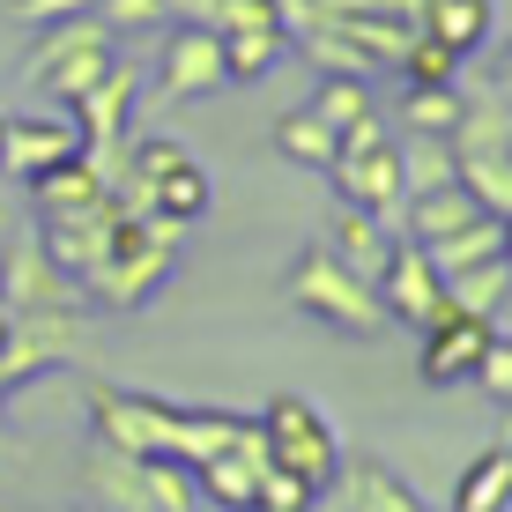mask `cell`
I'll return each mask as SVG.
<instances>
[{"label": "cell", "mask_w": 512, "mask_h": 512, "mask_svg": "<svg viewBox=\"0 0 512 512\" xmlns=\"http://www.w3.org/2000/svg\"><path fill=\"white\" fill-rule=\"evenodd\" d=\"M334 490L349 498V512H431V505H423L416 490L394 475V468H379V461H342Z\"/></svg>", "instance_id": "obj_16"}, {"label": "cell", "mask_w": 512, "mask_h": 512, "mask_svg": "<svg viewBox=\"0 0 512 512\" xmlns=\"http://www.w3.org/2000/svg\"><path fill=\"white\" fill-rule=\"evenodd\" d=\"M245 512H312V505H245Z\"/></svg>", "instance_id": "obj_29"}, {"label": "cell", "mask_w": 512, "mask_h": 512, "mask_svg": "<svg viewBox=\"0 0 512 512\" xmlns=\"http://www.w3.org/2000/svg\"><path fill=\"white\" fill-rule=\"evenodd\" d=\"M208 201H216V186H208V171L193 164V156H179L171 171H156V179L141 186V208H149V216H164V223H179V231L208 216Z\"/></svg>", "instance_id": "obj_14"}, {"label": "cell", "mask_w": 512, "mask_h": 512, "mask_svg": "<svg viewBox=\"0 0 512 512\" xmlns=\"http://www.w3.org/2000/svg\"><path fill=\"white\" fill-rule=\"evenodd\" d=\"M416 30L468 60V52H483V45H490V0H423Z\"/></svg>", "instance_id": "obj_18"}, {"label": "cell", "mask_w": 512, "mask_h": 512, "mask_svg": "<svg viewBox=\"0 0 512 512\" xmlns=\"http://www.w3.org/2000/svg\"><path fill=\"white\" fill-rule=\"evenodd\" d=\"M112 45H119V30L104 23L97 8L60 15V23H38V45H30V60H23V82H30V90H45L52 104H75L104 67L119 60Z\"/></svg>", "instance_id": "obj_4"}, {"label": "cell", "mask_w": 512, "mask_h": 512, "mask_svg": "<svg viewBox=\"0 0 512 512\" xmlns=\"http://www.w3.org/2000/svg\"><path fill=\"white\" fill-rule=\"evenodd\" d=\"M231 90V60H223V38L201 23H171V38L156 45V97L164 104H201Z\"/></svg>", "instance_id": "obj_8"}, {"label": "cell", "mask_w": 512, "mask_h": 512, "mask_svg": "<svg viewBox=\"0 0 512 512\" xmlns=\"http://www.w3.org/2000/svg\"><path fill=\"white\" fill-rule=\"evenodd\" d=\"M475 386H483L498 409H512V334H490L483 349V372H475Z\"/></svg>", "instance_id": "obj_25"}, {"label": "cell", "mask_w": 512, "mask_h": 512, "mask_svg": "<svg viewBox=\"0 0 512 512\" xmlns=\"http://www.w3.org/2000/svg\"><path fill=\"white\" fill-rule=\"evenodd\" d=\"M453 512H512V446H483L453 483Z\"/></svg>", "instance_id": "obj_17"}, {"label": "cell", "mask_w": 512, "mask_h": 512, "mask_svg": "<svg viewBox=\"0 0 512 512\" xmlns=\"http://www.w3.org/2000/svg\"><path fill=\"white\" fill-rule=\"evenodd\" d=\"M505 134H512V119H505Z\"/></svg>", "instance_id": "obj_31"}, {"label": "cell", "mask_w": 512, "mask_h": 512, "mask_svg": "<svg viewBox=\"0 0 512 512\" xmlns=\"http://www.w3.org/2000/svg\"><path fill=\"white\" fill-rule=\"evenodd\" d=\"M498 104H512V60H498Z\"/></svg>", "instance_id": "obj_28"}, {"label": "cell", "mask_w": 512, "mask_h": 512, "mask_svg": "<svg viewBox=\"0 0 512 512\" xmlns=\"http://www.w3.org/2000/svg\"><path fill=\"white\" fill-rule=\"evenodd\" d=\"M372 290H379V305H386V320L394 327H423V320H438L446 312V290H438V268L423 260V245L416 238H401L386 245V260H379V275H372Z\"/></svg>", "instance_id": "obj_11"}, {"label": "cell", "mask_w": 512, "mask_h": 512, "mask_svg": "<svg viewBox=\"0 0 512 512\" xmlns=\"http://www.w3.org/2000/svg\"><path fill=\"white\" fill-rule=\"evenodd\" d=\"M75 127H82V149L104 164V179H112V164H119V149H127V127H134V112H141V67L134 60H112L104 75L82 90L75 104Z\"/></svg>", "instance_id": "obj_7"}, {"label": "cell", "mask_w": 512, "mask_h": 512, "mask_svg": "<svg viewBox=\"0 0 512 512\" xmlns=\"http://www.w3.org/2000/svg\"><path fill=\"white\" fill-rule=\"evenodd\" d=\"M290 305L305 312L312 327H327V334H342V342H372V334L386 327V305H379V290H372V275H357L349 260H334L327 245H305V253L290 260Z\"/></svg>", "instance_id": "obj_3"}, {"label": "cell", "mask_w": 512, "mask_h": 512, "mask_svg": "<svg viewBox=\"0 0 512 512\" xmlns=\"http://www.w3.org/2000/svg\"><path fill=\"white\" fill-rule=\"evenodd\" d=\"M312 112H320L334 134L364 127V119H372V97H364V75H320V90H312Z\"/></svg>", "instance_id": "obj_23"}, {"label": "cell", "mask_w": 512, "mask_h": 512, "mask_svg": "<svg viewBox=\"0 0 512 512\" xmlns=\"http://www.w3.org/2000/svg\"><path fill=\"white\" fill-rule=\"evenodd\" d=\"M223 60H231V82H260V75H275V67L290 60V30H282V23L231 30V38H223Z\"/></svg>", "instance_id": "obj_22"}, {"label": "cell", "mask_w": 512, "mask_h": 512, "mask_svg": "<svg viewBox=\"0 0 512 512\" xmlns=\"http://www.w3.org/2000/svg\"><path fill=\"white\" fill-rule=\"evenodd\" d=\"M438 290H446L453 312H475V320H498L505 297H512V268H505V245L483 260H468V268H446L438 275Z\"/></svg>", "instance_id": "obj_13"}, {"label": "cell", "mask_w": 512, "mask_h": 512, "mask_svg": "<svg viewBox=\"0 0 512 512\" xmlns=\"http://www.w3.org/2000/svg\"><path fill=\"white\" fill-rule=\"evenodd\" d=\"M386 245H394V223H379L372 208H334V231H327V253L334 260H349L357 275H379V260H386Z\"/></svg>", "instance_id": "obj_19"}, {"label": "cell", "mask_w": 512, "mask_h": 512, "mask_svg": "<svg viewBox=\"0 0 512 512\" xmlns=\"http://www.w3.org/2000/svg\"><path fill=\"white\" fill-rule=\"evenodd\" d=\"M0 297H8V320H82V290L52 268V253L30 231L0 268Z\"/></svg>", "instance_id": "obj_9"}, {"label": "cell", "mask_w": 512, "mask_h": 512, "mask_svg": "<svg viewBox=\"0 0 512 512\" xmlns=\"http://www.w3.org/2000/svg\"><path fill=\"white\" fill-rule=\"evenodd\" d=\"M401 75H409V82H453V75H461V52H446V45H438V38H423V30H416V38L409 45H401Z\"/></svg>", "instance_id": "obj_24"}, {"label": "cell", "mask_w": 512, "mask_h": 512, "mask_svg": "<svg viewBox=\"0 0 512 512\" xmlns=\"http://www.w3.org/2000/svg\"><path fill=\"white\" fill-rule=\"evenodd\" d=\"M90 431L119 461H186V468H201L208 453L253 438L260 423L231 416V409H179V401H164V394H127V386L97 379L90 386Z\"/></svg>", "instance_id": "obj_1"}, {"label": "cell", "mask_w": 512, "mask_h": 512, "mask_svg": "<svg viewBox=\"0 0 512 512\" xmlns=\"http://www.w3.org/2000/svg\"><path fill=\"white\" fill-rule=\"evenodd\" d=\"M461 112H468V97L453 90V82H409V97H401V127L431 134V141H446L461 127Z\"/></svg>", "instance_id": "obj_21"}, {"label": "cell", "mask_w": 512, "mask_h": 512, "mask_svg": "<svg viewBox=\"0 0 512 512\" xmlns=\"http://www.w3.org/2000/svg\"><path fill=\"white\" fill-rule=\"evenodd\" d=\"M253 423H260V446H268V461L290 468L305 490H320V498H327L334 475H342V438H334V423L312 409L305 394H275Z\"/></svg>", "instance_id": "obj_5"}, {"label": "cell", "mask_w": 512, "mask_h": 512, "mask_svg": "<svg viewBox=\"0 0 512 512\" xmlns=\"http://www.w3.org/2000/svg\"><path fill=\"white\" fill-rule=\"evenodd\" d=\"M416 334H423V349H416V379H423V386H475L498 320H475V312H453V305H446L438 320H423Z\"/></svg>", "instance_id": "obj_10"}, {"label": "cell", "mask_w": 512, "mask_h": 512, "mask_svg": "<svg viewBox=\"0 0 512 512\" xmlns=\"http://www.w3.org/2000/svg\"><path fill=\"white\" fill-rule=\"evenodd\" d=\"M97 15L112 30H149V23H171L164 15V0H97Z\"/></svg>", "instance_id": "obj_26"}, {"label": "cell", "mask_w": 512, "mask_h": 512, "mask_svg": "<svg viewBox=\"0 0 512 512\" xmlns=\"http://www.w3.org/2000/svg\"><path fill=\"white\" fill-rule=\"evenodd\" d=\"M334 149H342V134H334L327 119L312 112V104H305V112H282V119H275V156H282V164L327 171V164H334Z\"/></svg>", "instance_id": "obj_20"}, {"label": "cell", "mask_w": 512, "mask_h": 512, "mask_svg": "<svg viewBox=\"0 0 512 512\" xmlns=\"http://www.w3.org/2000/svg\"><path fill=\"white\" fill-rule=\"evenodd\" d=\"M505 60H512V45H505Z\"/></svg>", "instance_id": "obj_32"}, {"label": "cell", "mask_w": 512, "mask_h": 512, "mask_svg": "<svg viewBox=\"0 0 512 512\" xmlns=\"http://www.w3.org/2000/svg\"><path fill=\"white\" fill-rule=\"evenodd\" d=\"M82 8H97V0H15V15H23L30 30H38V23H60V15H82Z\"/></svg>", "instance_id": "obj_27"}, {"label": "cell", "mask_w": 512, "mask_h": 512, "mask_svg": "<svg viewBox=\"0 0 512 512\" xmlns=\"http://www.w3.org/2000/svg\"><path fill=\"white\" fill-rule=\"evenodd\" d=\"M112 193V179H104V164L90 149H75L67 164H52V171H38L30 179V201H38V216H60V208H90V201H104Z\"/></svg>", "instance_id": "obj_15"}, {"label": "cell", "mask_w": 512, "mask_h": 512, "mask_svg": "<svg viewBox=\"0 0 512 512\" xmlns=\"http://www.w3.org/2000/svg\"><path fill=\"white\" fill-rule=\"evenodd\" d=\"M0 141H8V112H0Z\"/></svg>", "instance_id": "obj_30"}, {"label": "cell", "mask_w": 512, "mask_h": 512, "mask_svg": "<svg viewBox=\"0 0 512 512\" xmlns=\"http://www.w3.org/2000/svg\"><path fill=\"white\" fill-rule=\"evenodd\" d=\"M179 253H186V231H179V223H164V216H149V208H127V201H119L112 238H104L97 268L82 275L75 290H82V305L134 312V305H149V297L179 275Z\"/></svg>", "instance_id": "obj_2"}, {"label": "cell", "mask_w": 512, "mask_h": 512, "mask_svg": "<svg viewBox=\"0 0 512 512\" xmlns=\"http://www.w3.org/2000/svg\"><path fill=\"white\" fill-rule=\"evenodd\" d=\"M334 193L349 208H372L379 223H401V201H409V179H401V141L394 134H372V141H342L327 164Z\"/></svg>", "instance_id": "obj_6"}, {"label": "cell", "mask_w": 512, "mask_h": 512, "mask_svg": "<svg viewBox=\"0 0 512 512\" xmlns=\"http://www.w3.org/2000/svg\"><path fill=\"white\" fill-rule=\"evenodd\" d=\"M82 149V127L75 112H8V141H0V171L15 179H38V171L67 164Z\"/></svg>", "instance_id": "obj_12"}]
</instances>
